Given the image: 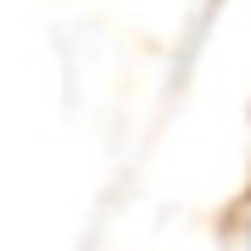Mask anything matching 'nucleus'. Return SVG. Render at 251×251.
I'll return each mask as SVG.
<instances>
[{
	"instance_id": "1",
	"label": "nucleus",
	"mask_w": 251,
	"mask_h": 251,
	"mask_svg": "<svg viewBox=\"0 0 251 251\" xmlns=\"http://www.w3.org/2000/svg\"><path fill=\"white\" fill-rule=\"evenodd\" d=\"M246 251H251V224H246Z\"/></svg>"
}]
</instances>
